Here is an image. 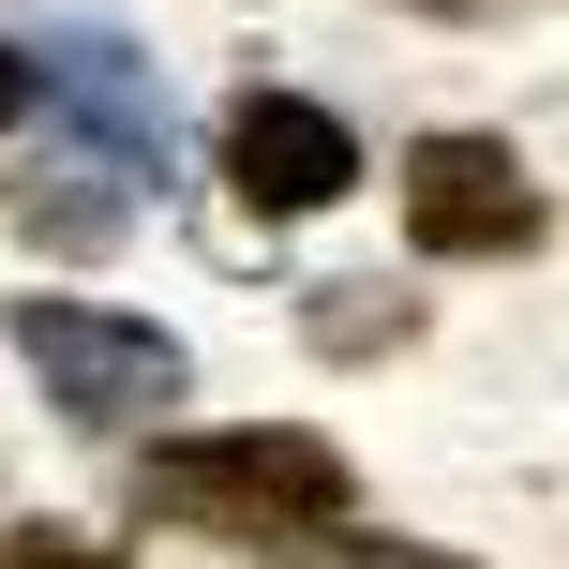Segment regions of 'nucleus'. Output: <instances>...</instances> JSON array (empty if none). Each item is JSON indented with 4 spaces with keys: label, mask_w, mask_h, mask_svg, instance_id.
I'll return each mask as SVG.
<instances>
[{
    "label": "nucleus",
    "mask_w": 569,
    "mask_h": 569,
    "mask_svg": "<svg viewBox=\"0 0 569 569\" xmlns=\"http://www.w3.org/2000/svg\"><path fill=\"white\" fill-rule=\"evenodd\" d=\"M315 360H405V345H420V300H405L390 270H360V284H315Z\"/></svg>",
    "instance_id": "6"
},
{
    "label": "nucleus",
    "mask_w": 569,
    "mask_h": 569,
    "mask_svg": "<svg viewBox=\"0 0 569 569\" xmlns=\"http://www.w3.org/2000/svg\"><path fill=\"white\" fill-rule=\"evenodd\" d=\"M315 569H480V555H435V540H375V525H315Z\"/></svg>",
    "instance_id": "7"
},
{
    "label": "nucleus",
    "mask_w": 569,
    "mask_h": 569,
    "mask_svg": "<svg viewBox=\"0 0 569 569\" xmlns=\"http://www.w3.org/2000/svg\"><path fill=\"white\" fill-rule=\"evenodd\" d=\"M226 196L256 226H315V210L360 196V136H345L315 90H240L226 106Z\"/></svg>",
    "instance_id": "5"
},
{
    "label": "nucleus",
    "mask_w": 569,
    "mask_h": 569,
    "mask_svg": "<svg viewBox=\"0 0 569 569\" xmlns=\"http://www.w3.org/2000/svg\"><path fill=\"white\" fill-rule=\"evenodd\" d=\"M0 345L30 360V390L60 405L76 435H136V420H180V390H196V360H180V330H150V315H106V300H0Z\"/></svg>",
    "instance_id": "2"
},
{
    "label": "nucleus",
    "mask_w": 569,
    "mask_h": 569,
    "mask_svg": "<svg viewBox=\"0 0 569 569\" xmlns=\"http://www.w3.org/2000/svg\"><path fill=\"white\" fill-rule=\"evenodd\" d=\"M0 569H120L106 540H76V525H46V510H30V525H0Z\"/></svg>",
    "instance_id": "8"
},
{
    "label": "nucleus",
    "mask_w": 569,
    "mask_h": 569,
    "mask_svg": "<svg viewBox=\"0 0 569 569\" xmlns=\"http://www.w3.org/2000/svg\"><path fill=\"white\" fill-rule=\"evenodd\" d=\"M345 450L300 420H226V435H150L136 450V510L180 525V540H256V555H300L315 525H345Z\"/></svg>",
    "instance_id": "1"
},
{
    "label": "nucleus",
    "mask_w": 569,
    "mask_h": 569,
    "mask_svg": "<svg viewBox=\"0 0 569 569\" xmlns=\"http://www.w3.org/2000/svg\"><path fill=\"white\" fill-rule=\"evenodd\" d=\"M16 76H30V106L76 120V166H106L120 196L166 180V76H150V46H120L106 16H60V30L16 46Z\"/></svg>",
    "instance_id": "4"
},
{
    "label": "nucleus",
    "mask_w": 569,
    "mask_h": 569,
    "mask_svg": "<svg viewBox=\"0 0 569 569\" xmlns=\"http://www.w3.org/2000/svg\"><path fill=\"white\" fill-rule=\"evenodd\" d=\"M0 120H30V76H16V46H0Z\"/></svg>",
    "instance_id": "10"
},
{
    "label": "nucleus",
    "mask_w": 569,
    "mask_h": 569,
    "mask_svg": "<svg viewBox=\"0 0 569 569\" xmlns=\"http://www.w3.org/2000/svg\"><path fill=\"white\" fill-rule=\"evenodd\" d=\"M390 16H435V30H510V16H540V0H390Z\"/></svg>",
    "instance_id": "9"
},
{
    "label": "nucleus",
    "mask_w": 569,
    "mask_h": 569,
    "mask_svg": "<svg viewBox=\"0 0 569 569\" xmlns=\"http://www.w3.org/2000/svg\"><path fill=\"white\" fill-rule=\"evenodd\" d=\"M390 180H405V240H420L435 270H510V256L555 240V196H540V166H525L510 136H465L450 120V136H420Z\"/></svg>",
    "instance_id": "3"
}]
</instances>
